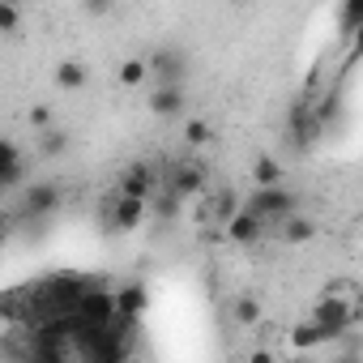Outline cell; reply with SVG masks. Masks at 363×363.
Masks as SVG:
<instances>
[{"instance_id": "26", "label": "cell", "mask_w": 363, "mask_h": 363, "mask_svg": "<svg viewBox=\"0 0 363 363\" xmlns=\"http://www.w3.org/2000/svg\"><path fill=\"white\" fill-rule=\"evenodd\" d=\"M248 363H274V350H265V346H261V350H252V354H248Z\"/></svg>"}, {"instance_id": "14", "label": "cell", "mask_w": 363, "mask_h": 363, "mask_svg": "<svg viewBox=\"0 0 363 363\" xmlns=\"http://www.w3.org/2000/svg\"><path fill=\"white\" fill-rule=\"evenodd\" d=\"M252 179H257V189H278L282 184V162L274 154H257L252 158Z\"/></svg>"}, {"instance_id": "15", "label": "cell", "mask_w": 363, "mask_h": 363, "mask_svg": "<svg viewBox=\"0 0 363 363\" xmlns=\"http://www.w3.org/2000/svg\"><path fill=\"white\" fill-rule=\"evenodd\" d=\"M86 82H90V73H86L82 60H65V65H56V86H60V90L77 94V90H86Z\"/></svg>"}, {"instance_id": "22", "label": "cell", "mask_w": 363, "mask_h": 363, "mask_svg": "<svg viewBox=\"0 0 363 363\" xmlns=\"http://www.w3.org/2000/svg\"><path fill=\"white\" fill-rule=\"evenodd\" d=\"M150 210H154V214H158V218L167 223V218H175V214H179V197H175V193H162V197H150Z\"/></svg>"}, {"instance_id": "7", "label": "cell", "mask_w": 363, "mask_h": 363, "mask_svg": "<svg viewBox=\"0 0 363 363\" xmlns=\"http://www.w3.org/2000/svg\"><path fill=\"white\" fill-rule=\"evenodd\" d=\"M26 175H30V162H26L22 145H18L13 137H5V145H0V184H5V193L22 189Z\"/></svg>"}, {"instance_id": "21", "label": "cell", "mask_w": 363, "mask_h": 363, "mask_svg": "<svg viewBox=\"0 0 363 363\" xmlns=\"http://www.w3.org/2000/svg\"><path fill=\"white\" fill-rule=\"evenodd\" d=\"M184 141H189L193 150H197V145H210V141H214V124H210V120H189V124H184Z\"/></svg>"}, {"instance_id": "10", "label": "cell", "mask_w": 363, "mask_h": 363, "mask_svg": "<svg viewBox=\"0 0 363 363\" xmlns=\"http://www.w3.org/2000/svg\"><path fill=\"white\" fill-rule=\"evenodd\" d=\"M265 231H269V227H265L257 214H248V210H240V214L227 223V240H231V244H240V248L261 244V240H265Z\"/></svg>"}, {"instance_id": "9", "label": "cell", "mask_w": 363, "mask_h": 363, "mask_svg": "<svg viewBox=\"0 0 363 363\" xmlns=\"http://www.w3.org/2000/svg\"><path fill=\"white\" fill-rule=\"evenodd\" d=\"M145 107L154 111V116H184V107H189V94H184V86H154L150 90V99H145Z\"/></svg>"}, {"instance_id": "23", "label": "cell", "mask_w": 363, "mask_h": 363, "mask_svg": "<svg viewBox=\"0 0 363 363\" xmlns=\"http://www.w3.org/2000/svg\"><path fill=\"white\" fill-rule=\"evenodd\" d=\"M26 120H30L35 137H39V133H48V128H56V124H52V107H43V103H35V107L26 111Z\"/></svg>"}, {"instance_id": "16", "label": "cell", "mask_w": 363, "mask_h": 363, "mask_svg": "<svg viewBox=\"0 0 363 363\" xmlns=\"http://www.w3.org/2000/svg\"><path fill=\"white\" fill-rule=\"evenodd\" d=\"M359 30H363V0H346V5L337 9V35L350 43Z\"/></svg>"}, {"instance_id": "20", "label": "cell", "mask_w": 363, "mask_h": 363, "mask_svg": "<svg viewBox=\"0 0 363 363\" xmlns=\"http://www.w3.org/2000/svg\"><path fill=\"white\" fill-rule=\"evenodd\" d=\"M210 206H214V218H223V223H231V218L244 210V206L235 201V193H231V189H218V193L210 197Z\"/></svg>"}, {"instance_id": "8", "label": "cell", "mask_w": 363, "mask_h": 363, "mask_svg": "<svg viewBox=\"0 0 363 363\" xmlns=\"http://www.w3.org/2000/svg\"><path fill=\"white\" fill-rule=\"evenodd\" d=\"M154 179H158V171H154L150 162H128V167H124V175H120V197L150 201V193H154Z\"/></svg>"}, {"instance_id": "28", "label": "cell", "mask_w": 363, "mask_h": 363, "mask_svg": "<svg viewBox=\"0 0 363 363\" xmlns=\"http://www.w3.org/2000/svg\"><path fill=\"white\" fill-rule=\"evenodd\" d=\"M86 13H90V18H107L111 5H107V0H103V5H86Z\"/></svg>"}, {"instance_id": "17", "label": "cell", "mask_w": 363, "mask_h": 363, "mask_svg": "<svg viewBox=\"0 0 363 363\" xmlns=\"http://www.w3.org/2000/svg\"><path fill=\"white\" fill-rule=\"evenodd\" d=\"M286 342H291L295 350H312V346H325V333H320L316 320H299V325H291Z\"/></svg>"}, {"instance_id": "25", "label": "cell", "mask_w": 363, "mask_h": 363, "mask_svg": "<svg viewBox=\"0 0 363 363\" xmlns=\"http://www.w3.org/2000/svg\"><path fill=\"white\" fill-rule=\"evenodd\" d=\"M0 30H18V9L13 5H0Z\"/></svg>"}, {"instance_id": "11", "label": "cell", "mask_w": 363, "mask_h": 363, "mask_svg": "<svg viewBox=\"0 0 363 363\" xmlns=\"http://www.w3.org/2000/svg\"><path fill=\"white\" fill-rule=\"evenodd\" d=\"M145 303H150V295H145L141 282H128V286L116 291V308H120V320L124 325H137V316L145 312Z\"/></svg>"}, {"instance_id": "6", "label": "cell", "mask_w": 363, "mask_h": 363, "mask_svg": "<svg viewBox=\"0 0 363 363\" xmlns=\"http://www.w3.org/2000/svg\"><path fill=\"white\" fill-rule=\"evenodd\" d=\"M150 218V201H137V197H116L107 201V231H137L141 223Z\"/></svg>"}, {"instance_id": "4", "label": "cell", "mask_w": 363, "mask_h": 363, "mask_svg": "<svg viewBox=\"0 0 363 363\" xmlns=\"http://www.w3.org/2000/svg\"><path fill=\"white\" fill-rule=\"evenodd\" d=\"M145 60H150V77H154L158 86H184V77H189V56H184V48L162 43V48H154Z\"/></svg>"}, {"instance_id": "5", "label": "cell", "mask_w": 363, "mask_h": 363, "mask_svg": "<svg viewBox=\"0 0 363 363\" xmlns=\"http://www.w3.org/2000/svg\"><path fill=\"white\" fill-rule=\"evenodd\" d=\"M167 193H175L179 201H189V197H201L206 193V179H210V167L206 162H175V167H167Z\"/></svg>"}, {"instance_id": "12", "label": "cell", "mask_w": 363, "mask_h": 363, "mask_svg": "<svg viewBox=\"0 0 363 363\" xmlns=\"http://www.w3.org/2000/svg\"><path fill=\"white\" fill-rule=\"evenodd\" d=\"M69 150H73V133H69V128H48V133H39V137H35V154H39V158H48V162L65 158Z\"/></svg>"}, {"instance_id": "3", "label": "cell", "mask_w": 363, "mask_h": 363, "mask_svg": "<svg viewBox=\"0 0 363 363\" xmlns=\"http://www.w3.org/2000/svg\"><path fill=\"white\" fill-rule=\"evenodd\" d=\"M82 325H90V329H107V325H120V308H116V291H107L103 282H94L86 295H82V303H77V312H73Z\"/></svg>"}, {"instance_id": "19", "label": "cell", "mask_w": 363, "mask_h": 363, "mask_svg": "<svg viewBox=\"0 0 363 363\" xmlns=\"http://www.w3.org/2000/svg\"><path fill=\"white\" fill-rule=\"evenodd\" d=\"M145 77H150V60L145 56H133V60L120 65V86H141Z\"/></svg>"}, {"instance_id": "1", "label": "cell", "mask_w": 363, "mask_h": 363, "mask_svg": "<svg viewBox=\"0 0 363 363\" xmlns=\"http://www.w3.org/2000/svg\"><path fill=\"white\" fill-rule=\"evenodd\" d=\"M244 210L257 214L265 227H282L291 214H303V210H299V197H295L286 184H278V189H252L248 201H244Z\"/></svg>"}, {"instance_id": "13", "label": "cell", "mask_w": 363, "mask_h": 363, "mask_svg": "<svg viewBox=\"0 0 363 363\" xmlns=\"http://www.w3.org/2000/svg\"><path fill=\"white\" fill-rule=\"evenodd\" d=\"M278 240H282L286 248H303L308 240H316V223H312L308 214H291V218L278 227Z\"/></svg>"}, {"instance_id": "2", "label": "cell", "mask_w": 363, "mask_h": 363, "mask_svg": "<svg viewBox=\"0 0 363 363\" xmlns=\"http://www.w3.org/2000/svg\"><path fill=\"white\" fill-rule=\"evenodd\" d=\"M60 206H65V184H60V179H30V184L22 189V201L13 210H22L30 223H43Z\"/></svg>"}, {"instance_id": "18", "label": "cell", "mask_w": 363, "mask_h": 363, "mask_svg": "<svg viewBox=\"0 0 363 363\" xmlns=\"http://www.w3.org/2000/svg\"><path fill=\"white\" fill-rule=\"evenodd\" d=\"M231 316H235V325L252 329V325L261 320V299H257V295H240V299H235V308H231Z\"/></svg>"}, {"instance_id": "27", "label": "cell", "mask_w": 363, "mask_h": 363, "mask_svg": "<svg viewBox=\"0 0 363 363\" xmlns=\"http://www.w3.org/2000/svg\"><path fill=\"white\" fill-rule=\"evenodd\" d=\"M350 60H363V30L350 39Z\"/></svg>"}, {"instance_id": "24", "label": "cell", "mask_w": 363, "mask_h": 363, "mask_svg": "<svg viewBox=\"0 0 363 363\" xmlns=\"http://www.w3.org/2000/svg\"><path fill=\"white\" fill-rule=\"evenodd\" d=\"M333 363H363V342L350 333V337H342V350H337V359Z\"/></svg>"}]
</instances>
